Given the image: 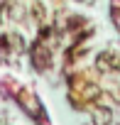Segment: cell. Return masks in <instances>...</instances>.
Segmentation results:
<instances>
[{
	"instance_id": "3957f363",
	"label": "cell",
	"mask_w": 120,
	"mask_h": 125,
	"mask_svg": "<svg viewBox=\"0 0 120 125\" xmlns=\"http://www.w3.org/2000/svg\"><path fill=\"white\" fill-rule=\"evenodd\" d=\"M32 12H34V17H37L39 22L44 20V8H42V3H34V5H32Z\"/></svg>"
},
{
	"instance_id": "5b68a950",
	"label": "cell",
	"mask_w": 120,
	"mask_h": 125,
	"mask_svg": "<svg viewBox=\"0 0 120 125\" xmlns=\"http://www.w3.org/2000/svg\"><path fill=\"white\" fill-rule=\"evenodd\" d=\"M118 125H120V123H118Z\"/></svg>"
},
{
	"instance_id": "7a4b0ae2",
	"label": "cell",
	"mask_w": 120,
	"mask_h": 125,
	"mask_svg": "<svg viewBox=\"0 0 120 125\" xmlns=\"http://www.w3.org/2000/svg\"><path fill=\"white\" fill-rule=\"evenodd\" d=\"M49 49H44V44H34V49H32V61H34V66L37 69H47L49 66Z\"/></svg>"
},
{
	"instance_id": "6da1fadb",
	"label": "cell",
	"mask_w": 120,
	"mask_h": 125,
	"mask_svg": "<svg viewBox=\"0 0 120 125\" xmlns=\"http://www.w3.org/2000/svg\"><path fill=\"white\" fill-rule=\"evenodd\" d=\"M98 66L103 71H115V69H120V56L115 52H103V54H98Z\"/></svg>"
},
{
	"instance_id": "277c9868",
	"label": "cell",
	"mask_w": 120,
	"mask_h": 125,
	"mask_svg": "<svg viewBox=\"0 0 120 125\" xmlns=\"http://www.w3.org/2000/svg\"><path fill=\"white\" fill-rule=\"evenodd\" d=\"M79 3H83V0H79Z\"/></svg>"
}]
</instances>
